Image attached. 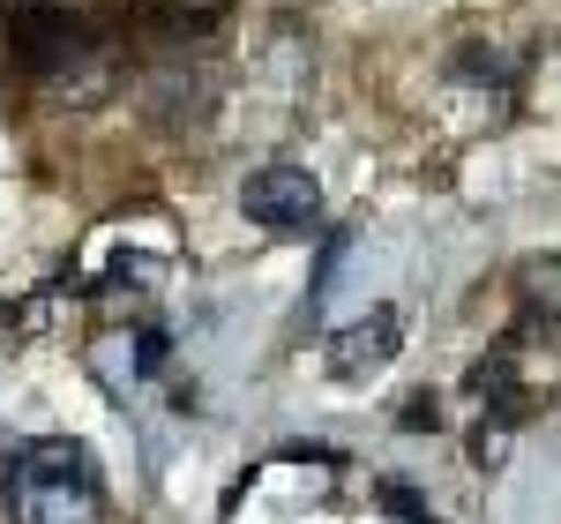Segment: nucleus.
<instances>
[{
	"instance_id": "6",
	"label": "nucleus",
	"mask_w": 561,
	"mask_h": 524,
	"mask_svg": "<svg viewBox=\"0 0 561 524\" xmlns=\"http://www.w3.org/2000/svg\"><path fill=\"white\" fill-rule=\"evenodd\" d=\"M517 53H502V45H465L457 53V76H472V83H517Z\"/></svg>"
},
{
	"instance_id": "13",
	"label": "nucleus",
	"mask_w": 561,
	"mask_h": 524,
	"mask_svg": "<svg viewBox=\"0 0 561 524\" xmlns=\"http://www.w3.org/2000/svg\"><path fill=\"white\" fill-rule=\"evenodd\" d=\"M0 322H15V315H0Z\"/></svg>"
},
{
	"instance_id": "7",
	"label": "nucleus",
	"mask_w": 561,
	"mask_h": 524,
	"mask_svg": "<svg viewBox=\"0 0 561 524\" xmlns=\"http://www.w3.org/2000/svg\"><path fill=\"white\" fill-rule=\"evenodd\" d=\"M232 0H150V15L165 23V31H203V23H217Z\"/></svg>"
},
{
	"instance_id": "2",
	"label": "nucleus",
	"mask_w": 561,
	"mask_h": 524,
	"mask_svg": "<svg viewBox=\"0 0 561 524\" xmlns=\"http://www.w3.org/2000/svg\"><path fill=\"white\" fill-rule=\"evenodd\" d=\"M0 38H8V60L23 68V76H68V68H83L90 60V23L76 8H60V0H15V8H0Z\"/></svg>"
},
{
	"instance_id": "9",
	"label": "nucleus",
	"mask_w": 561,
	"mask_h": 524,
	"mask_svg": "<svg viewBox=\"0 0 561 524\" xmlns=\"http://www.w3.org/2000/svg\"><path fill=\"white\" fill-rule=\"evenodd\" d=\"M502 449H510V428H502V420H486V428L472 435V465H479V472H494V465H502Z\"/></svg>"
},
{
	"instance_id": "8",
	"label": "nucleus",
	"mask_w": 561,
	"mask_h": 524,
	"mask_svg": "<svg viewBox=\"0 0 561 524\" xmlns=\"http://www.w3.org/2000/svg\"><path fill=\"white\" fill-rule=\"evenodd\" d=\"M375 494H382V510H389V517H397V524H434L427 494H420V487H412V480H382V487H375Z\"/></svg>"
},
{
	"instance_id": "11",
	"label": "nucleus",
	"mask_w": 561,
	"mask_h": 524,
	"mask_svg": "<svg viewBox=\"0 0 561 524\" xmlns=\"http://www.w3.org/2000/svg\"><path fill=\"white\" fill-rule=\"evenodd\" d=\"M397 428H412V435L427 428V435H434V428H442V405H434V390H420V397H412V405L397 412Z\"/></svg>"
},
{
	"instance_id": "1",
	"label": "nucleus",
	"mask_w": 561,
	"mask_h": 524,
	"mask_svg": "<svg viewBox=\"0 0 561 524\" xmlns=\"http://www.w3.org/2000/svg\"><path fill=\"white\" fill-rule=\"evenodd\" d=\"M0 510L15 524H98V465H90V449L76 435L23 442Z\"/></svg>"
},
{
	"instance_id": "4",
	"label": "nucleus",
	"mask_w": 561,
	"mask_h": 524,
	"mask_svg": "<svg viewBox=\"0 0 561 524\" xmlns=\"http://www.w3.org/2000/svg\"><path fill=\"white\" fill-rule=\"evenodd\" d=\"M397 352H404L397 307H367V315H352L345 330L330 338V375H337V383H367V375H382Z\"/></svg>"
},
{
	"instance_id": "10",
	"label": "nucleus",
	"mask_w": 561,
	"mask_h": 524,
	"mask_svg": "<svg viewBox=\"0 0 561 524\" xmlns=\"http://www.w3.org/2000/svg\"><path fill=\"white\" fill-rule=\"evenodd\" d=\"M165 330H135V375H158V367H165Z\"/></svg>"
},
{
	"instance_id": "3",
	"label": "nucleus",
	"mask_w": 561,
	"mask_h": 524,
	"mask_svg": "<svg viewBox=\"0 0 561 524\" xmlns=\"http://www.w3.org/2000/svg\"><path fill=\"white\" fill-rule=\"evenodd\" d=\"M240 210L262 232H314L322 225V180L307 173V166H262L240 187Z\"/></svg>"
},
{
	"instance_id": "12",
	"label": "nucleus",
	"mask_w": 561,
	"mask_h": 524,
	"mask_svg": "<svg viewBox=\"0 0 561 524\" xmlns=\"http://www.w3.org/2000/svg\"><path fill=\"white\" fill-rule=\"evenodd\" d=\"M15 457H23V442L0 428V502H8V480H15Z\"/></svg>"
},
{
	"instance_id": "5",
	"label": "nucleus",
	"mask_w": 561,
	"mask_h": 524,
	"mask_svg": "<svg viewBox=\"0 0 561 524\" xmlns=\"http://www.w3.org/2000/svg\"><path fill=\"white\" fill-rule=\"evenodd\" d=\"M465 397H479V405H486V420L517 428V420H524V375H517V345H494L486 360H472V375H465Z\"/></svg>"
}]
</instances>
